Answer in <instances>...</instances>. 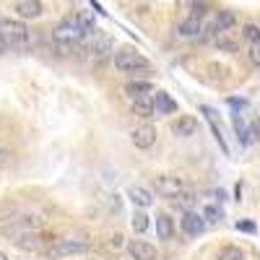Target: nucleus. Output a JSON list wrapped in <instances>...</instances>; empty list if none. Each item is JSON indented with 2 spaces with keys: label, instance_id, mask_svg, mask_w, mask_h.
<instances>
[{
  "label": "nucleus",
  "instance_id": "ddd939ff",
  "mask_svg": "<svg viewBox=\"0 0 260 260\" xmlns=\"http://www.w3.org/2000/svg\"><path fill=\"white\" fill-rule=\"evenodd\" d=\"M130 110H133V115L141 117V120L156 117V115H154V99H151V94H146V96H136L133 102H130Z\"/></svg>",
  "mask_w": 260,
  "mask_h": 260
},
{
  "label": "nucleus",
  "instance_id": "b1692460",
  "mask_svg": "<svg viewBox=\"0 0 260 260\" xmlns=\"http://www.w3.org/2000/svg\"><path fill=\"white\" fill-rule=\"evenodd\" d=\"M146 229H148V216H146L143 211H136V213H133V232L143 234Z\"/></svg>",
  "mask_w": 260,
  "mask_h": 260
},
{
  "label": "nucleus",
  "instance_id": "f03ea898",
  "mask_svg": "<svg viewBox=\"0 0 260 260\" xmlns=\"http://www.w3.org/2000/svg\"><path fill=\"white\" fill-rule=\"evenodd\" d=\"M0 34L8 42L11 50H18V47H26L29 42V29L21 24V21H13V18H3L0 21Z\"/></svg>",
  "mask_w": 260,
  "mask_h": 260
},
{
  "label": "nucleus",
  "instance_id": "7ed1b4c3",
  "mask_svg": "<svg viewBox=\"0 0 260 260\" xmlns=\"http://www.w3.org/2000/svg\"><path fill=\"white\" fill-rule=\"evenodd\" d=\"M86 34H83V29L78 26V21H76V16L73 18H65V21H60V24L52 29V39H55V45H76V42H81Z\"/></svg>",
  "mask_w": 260,
  "mask_h": 260
},
{
  "label": "nucleus",
  "instance_id": "39448f33",
  "mask_svg": "<svg viewBox=\"0 0 260 260\" xmlns=\"http://www.w3.org/2000/svg\"><path fill=\"white\" fill-rule=\"evenodd\" d=\"M154 190L161 195V198L172 201V198H177V195L187 192L190 187H187V185H185V180H180V177H172V175H159V177H154Z\"/></svg>",
  "mask_w": 260,
  "mask_h": 260
},
{
  "label": "nucleus",
  "instance_id": "f3484780",
  "mask_svg": "<svg viewBox=\"0 0 260 260\" xmlns=\"http://www.w3.org/2000/svg\"><path fill=\"white\" fill-rule=\"evenodd\" d=\"M127 198L133 201L138 208H148L151 203H154V195H151V190L141 187V185H130L127 187Z\"/></svg>",
  "mask_w": 260,
  "mask_h": 260
},
{
  "label": "nucleus",
  "instance_id": "9d476101",
  "mask_svg": "<svg viewBox=\"0 0 260 260\" xmlns=\"http://www.w3.org/2000/svg\"><path fill=\"white\" fill-rule=\"evenodd\" d=\"M16 13L24 21H34V18H39L42 13H45V3H42V0H18Z\"/></svg>",
  "mask_w": 260,
  "mask_h": 260
},
{
  "label": "nucleus",
  "instance_id": "7c9ffc66",
  "mask_svg": "<svg viewBox=\"0 0 260 260\" xmlns=\"http://www.w3.org/2000/svg\"><path fill=\"white\" fill-rule=\"evenodd\" d=\"M0 260H8V255H6V252H0Z\"/></svg>",
  "mask_w": 260,
  "mask_h": 260
},
{
  "label": "nucleus",
  "instance_id": "393cba45",
  "mask_svg": "<svg viewBox=\"0 0 260 260\" xmlns=\"http://www.w3.org/2000/svg\"><path fill=\"white\" fill-rule=\"evenodd\" d=\"M203 219L206 221H219L221 219V208L219 206H206L203 208Z\"/></svg>",
  "mask_w": 260,
  "mask_h": 260
},
{
  "label": "nucleus",
  "instance_id": "4be33fe9",
  "mask_svg": "<svg viewBox=\"0 0 260 260\" xmlns=\"http://www.w3.org/2000/svg\"><path fill=\"white\" fill-rule=\"evenodd\" d=\"M16 216H18L16 203H0V221H13Z\"/></svg>",
  "mask_w": 260,
  "mask_h": 260
},
{
  "label": "nucleus",
  "instance_id": "1a4fd4ad",
  "mask_svg": "<svg viewBox=\"0 0 260 260\" xmlns=\"http://www.w3.org/2000/svg\"><path fill=\"white\" fill-rule=\"evenodd\" d=\"M127 255L133 257V260H156V257H159L156 247L148 245V242H143V240H130V242H127Z\"/></svg>",
  "mask_w": 260,
  "mask_h": 260
},
{
  "label": "nucleus",
  "instance_id": "5701e85b",
  "mask_svg": "<svg viewBox=\"0 0 260 260\" xmlns=\"http://www.w3.org/2000/svg\"><path fill=\"white\" fill-rule=\"evenodd\" d=\"M242 37L250 42V45H255V42H260V26L257 24H245L242 26Z\"/></svg>",
  "mask_w": 260,
  "mask_h": 260
},
{
  "label": "nucleus",
  "instance_id": "cd10ccee",
  "mask_svg": "<svg viewBox=\"0 0 260 260\" xmlns=\"http://www.w3.org/2000/svg\"><path fill=\"white\" fill-rule=\"evenodd\" d=\"M237 229H240V232H250V234H252V232H255V224H252V221H240V224H237Z\"/></svg>",
  "mask_w": 260,
  "mask_h": 260
},
{
  "label": "nucleus",
  "instance_id": "0eeeda50",
  "mask_svg": "<svg viewBox=\"0 0 260 260\" xmlns=\"http://www.w3.org/2000/svg\"><path fill=\"white\" fill-rule=\"evenodd\" d=\"M130 143L141 151H148L151 146L156 143V127L154 125H138L133 127V133H130Z\"/></svg>",
  "mask_w": 260,
  "mask_h": 260
},
{
  "label": "nucleus",
  "instance_id": "4468645a",
  "mask_svg": "<svg viewBox=\"0 0 260 260\" xmlns=\"http://www.w3.org/2000/svg\"><path fill=\"white\" fill-rule=\"evenodd\" d=\"M201 29H203L201 18H198V16H187L182 24L177 26V37H180V39H198V37H201Z\"/></svg>",
  "mask_w": 260,
  "mask_h": 260
},
{
  "label": "nucleus",
  "instance_id": "a878e982",
  "mask_svg": "<svg viewBox=\"0 0 260 260\" xmlns=\"http://www.w3.org/2000/svg\"><path fill=\"white\" fill-rule=\"evenodd\" d=\"M247 57H250V62L255 65V68H260V42H255V45L250 47V52H247Z\"/></svg>",
  "mask_w": 260,
  "mask_h": 260
},
{
  "label": "nucleus",
  "instance_id": "a211bd4d",
  "mask_svg": "<svg viewBox=\"0 0 260 260\" xmlns=\"http://www.w3.org/2000/svg\"><path fill=\"white\" fill-rule=\"evenodd\" d=\"M125 94L130 99H136V96H146V94H154V86H151V81H127L125 83Z\"/></svg>",
  "mask_w": 260,
  "mask_h": 260
},
{
  "label": "nucleus",
  "instance_id": "6ab92c4d",
  "mask_svg": "<svg viewBox=\"0 0 260 260\" xmlns=\"http://www.w3.org/2000/svg\"><path fill=\"white\" fill-rule=\"evenodd\" d=\"M156 234H159V240H172V234H175V221L167 213L156 216Z\"/></svg>",
  "mask_w": 260,
  "mask_h": 260
},
{
  "label": "nucleus",
  "instance_id": "c756f323",
  "mask_svg": "<svg viewBox=\"0 0 260 260\" xmlns=\"http://www.w3.org/2000/svg\"><path fill=\"white\" fill-rule=\"evenodd\" d=\"M6 159H8V151H6V148H0V164H3Z\"/></svg>",
  "mask_w": 260,
  "mask_h": 260
},
{
  "label": "nucleus",
  "instance_id": "412c9836",
  "mask_svg": "<svg viewBox=\"0 0 260 260\" xmlns=\"http://www.w3.org/2000/svg\"><path fill=\"white\" fill-rule=\"evenodd\" d=\"M216 260H245V252H242L240 247H234V245H226V247L219 250Z\"/></svg>",
  "mask_w": 260,
  "mask_h": 260
},
{
  "label": "nucleus",
  "instance_id": "aec40b11",
  "mask_svg": "<svg viewBox=\"0 0 260 260\" xmlns=\"http://www.w3.org/2000/svg\"><path fill=\"white\" fill-rule=\"evenodd\" d=\"M232 122H234V130H237V138H240V143H242V146H247L252 138H250V127L245 125L242 115H234V117H232Z\"/></svg>",
  "mask_w": 260,
  "mask_h": 260
},
{
  "label": "nucleus",
  "instance_id": "f257e3e1",
  "mask_svg": "<svg viewBox=\"0 0 260 260\" xmlns=\"http://www.w3.org/2000/svg\"><path fill=\"white\" fill-rule=\"evenodd\" d=\"M115 68L120 71V73H130V76H136V73H146V71H151V62L141 55V52H136V50H130V47H125V50H120V52H115Z\"/></svg>",
  "mask_w": 260,
  "mask_h": 260
},
{
  "label": "nucleus",
  "instance_id": "bb28decb",
  "mask_svg": "<svg viewBox=\"0 0 260 260\" xmlns=\"http://www.w3.org/2000/svg\"><path fill=\"white\" fill-rule=\"evenodd\" d=\"M206 8H208L206 0H195V3H192V13H190V16H198V18H201V16L206 13Z\"/></svg>",
  "mask_w": 260,
  "mask_h": 260
},
{
  "label": "nucleus",
  "instance_id": "20e7f679",
  "mask_svg": "<svg viewBox=\"0 0 260 260\" xmlns=\"http://www.w3.org/2000/svg\"><path fill=\"white\" fill-rule=\"evenodd\" d=\"M91 247L89 240H83V237H73V240H57L52 247L45 250L47 257H65V255H81Z\"/></svg>",
  "mask_w": 260,
  "mask_h": 260
},
{
  "label": "nucleus",
  "instance_id": "423d86ee",
  "mask_svg": "<svg viewBox=\"0 0 260 260\" xmlns=\"http://www.w3.org/2000/svg\"><path fill=\"white\" fill-rule=\"evenodd\" d=\"M86 50H89L94 57H104L112 50V37L107 31H102V29H91L89 34H86Z\"/></svg>",
  "mask_w": 260,
  "mask_h": 260
},
{
  "label": "nucleus",
  "instance_id": "dca6fc26",
  "mask_svg": "<svg viewBox=\"0 0 260 260\" xmlns=\"http://www.w3.org/2000/svg\"><path fill=\"white\" fill-rule=\"evenodd\" d=\"M237 24V16H234V11H219L216 13V18L211 21V29H213V34H224V31H229L232 26Z\"/></svg>",
  "mask_w": 260,
  "mask_h": 260
},
{
  "label": "nucleus",
  "instance_id": "6e6552de",
  "mask_svg": "<svg viewBox=\"0 0 260 260\" xmlns=\"http://www.w3.org/2000/svg\"><path fill=\"white\" fill-rule=\"evenodd\" d=\"M180 226H182L185 234L198 237V234L206 232V219H203V213H195V211L190 208V211H185V216L180 219Z\"/></svg>",
  "mask_w": 260,
  "mask_h": 260
},
{
  "label": "nucleus",
  "instance_id": "c85d7f7f",
  "mask_svg": "<svg viewBox=\"0 0 260 260\" xmlns=\"http://www.w3.org/2000/svg\"><path fill=\"white\" fill-rule=\"evenodd\" d=\"M11 47H8V42L3 39V34H0V55H3V52H8Z\"/></svg>",
  "mask_w": 260,
  "mask_h": 260
},
{
  "label": "nucleus",
  "instance_id": "f8f14e48",
  "mask_svg": "<svg viewBox=\"0 0 260 260\" xmlns=\"http://www.w3.org/2000/svg\"><path fill=\"white\" fill-rule=\"evenodd\" d=\"M172 133L180 136V138H190V136L198 133V120L190 117V115H182V117H177L175 122H172Z\"/></svg>",
  "mask_w": 260,
  "mask_h": 260
},
{
  "label": "nucleus",
  "instance_id": "9b49d317",
  "mask_svg": "<svg viewBox=\"0 0 260 260\" xmlns=\"http://www.w3.org/2000/svg\"><path fill=\"white\" fill-rule=\"evenodd\" d=\"M151 99H154V115L161 117V115H172L177 110V102L172 99L167 91H154L151 94Z\"/></svg>",
  "mask_w": 260,
  "mask_h": 260
},
{
  "label": "nucleus",
  "instance_id": "2eb2a0df",
  "mask_svg": "<svg viewBox=\"0 0 260 260\" xmlns=\"http://www.w3.org/2000/svg\"><path fill=\"white\" fill-rule=\"evenodd\" d=\"M16 247H21V250H29V252H45L47 250V245L39 240V234L37 232H29V234H21V237H16Z\"/></svg>",
  "mask_w": 260,
  "mask_h": 260
}]
</instances>
